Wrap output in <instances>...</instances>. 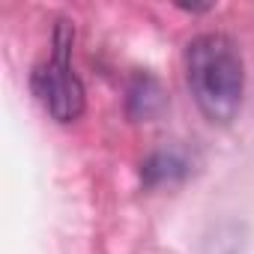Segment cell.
Masks as SVG:
<instances>
[{"label":"cell","instance_id":"obj_2","mask_svg":"<svg viewBox=\"0 0 254 254\" xmlns=\"http://www.w3.org/2000/svg\"><path fill=\"white\" fill-rule=\"evenodd\" d=\"M72 39L75 27L63 18L54 27V48L45 63H39L30 75V87L36 99L45 105V111L57 123H72L84 114V87L72 69Z\"/></svg>","mask_w":254,"mask_h":254},{"label":"cell","instance_id":"obj_1","mask_svg":"<svg viewBox=\"0 0 254 254\" xmlns=\"http://www.w3.org/2000/svg\"><path fill=\"white\" fill-rule=\"evenodd\" d=\"M189 90L209 123L236 120L245 93V66L236 42L224 33H200L186 48Z\"/></svg>","mask_w":254,"mask_h":254}]
</instances>
